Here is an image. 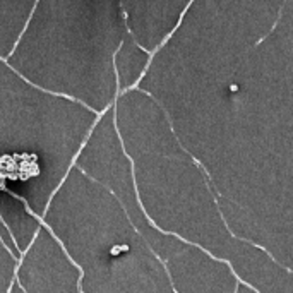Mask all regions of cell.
I'll return each mask as SVG.
<instances>
[{"mask_svg":"<svg viewBox=\"0 0 293 293\" xmlns=\"http://www.w3.org/2000/svg\"><path fill=\"white\" fill-rule=\"evenodd\" d=\"M230 91H231V93H237V91H238V86H237V84H231V86H230Z\"/></svg>","mask_w":293,"mask_h":293,"instance_id":"3","label":"cell"},{"mask_svg":"<svg viewBox=\"0 0 293 293\" xmlns=\"http://www.w3.org/2000/svg\"><path fill=\"white\" fill-rule=\"evenodd\" d=\"M238 293H257L254 288H250L249 285H245L243 281H240V286H238Z\"/></svg>","mask_w":293,"mask_h":293,"instance_id":"2","label":"cell"},{"mask_svg":"<svg viewBox=\"0 0 293 293\" xmlns=\"http://www.w3.org/2000/svg\"><path fill=\"white\" fill-rule=\"evenodd\" d=\"M98 221V293H178L165 261L134 226L115 194L108 219Z\"/></svg>","mask_w":293,"mask_h":293,"instance_id":"1","label":"cell"}]
</instances>
